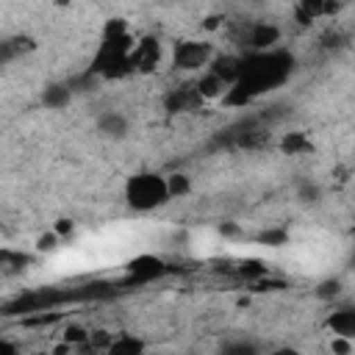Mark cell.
<instances>
[{
	"label": "cell",
	"mask_w": 355,
	"mask_h": 355,
	"mask_svg": "<svg viewBox=\"0 0 355 355\" xmlns=\"http://www.w3.org/2000/svg\"><path fill=\"white\" fill-rule=\"evenodd\" d=\"M0 47H3V64H8L14 55L31 53V50L36 47V42H33L31 36H25V33H22V36H14V39H6Z\"/></svg>",
	"instance_id": "12"
},
{
	"label": "cell",
	"mask_w": 355,
	"mask_h": 355,
	"mask_svg": "<svg viewBox=\"0 0 355 355\" xmlns=\"http://www.w3.org/2000/svg\"><path fill=\"white\" fill-rule=\"evenodd\" d=\"M319 194H322V191H319L316 183H302V186H300V200H302V202H316Z\"/></svg>",
	"instance_id": "23"
},
{
	"label": "cell",
	"mask_w": 355,
	"mask_h": 355,
	"mask_svg": "<svg viewBox=\"0 0 355 355\" xmlns=\"http://www.w3.org/2000/svg\"><path fill=\"white\" fill-rule=\"evenodd\" d=\"M208 69L216 72L227 86H233L241 78V72H244V58L241 55H233V53H216L214 61L208 64Z\"/></svg>",
	"instance_id": "7"
},
{
	"label": "cell",
	"mask_w": 355,
	"mask_h": 355,
	"mask_svg": "<svg viewBox=\"0 0 355 355\" xmlns=\"http://www.w3.org/2000/svg\"><path fill=\"white\" fill-rule=\"evenodd\" d=\"M277 147H280L283 155H305V153H313V141H311L302 130H288V133H283L280 141H277Z\"/></svg>",
	"instance_id": "11"
},
{
	"label": "cell",
	"mask_w": 355,
	"mask_h": 355,
	"mask_svg": "<svg viewBox=\"0 0 355 355\" xmlns=\"http://www.w3.org/2000/svg\"><path fill=\"white\" fill-rule=\"evenodd\" d=\"M225 352H255V347H252V344L239 341V344H227V347H225Z\"/></svg>",
	"instance_id": "27"
},
{
	"label": "cell",
	"mask_w": 355,
	"mask_h": 355,
	"mask_svg": "<svg viewBox=\"0 0 355 355\" xmlns=\"http://www.w3.org/2000/svg\"><path fill=\"white\" fill-rule=\"evenodd\" d=\"M69 97H72V92H69V86H64V83H53V86H47L44 94H42V100H44L47 108H64V105L69 103Z\"/></svg>",
	"instance_id": "13"
},
{
	"label": "cell",
	"mask_w": 355,
	"mask_h": 355,
	"mask_svg": "<svg viewBox=\"0 0 355 355\" xmlns=\"http://www.w3.org/2000/svg\"><path fill=\"white\" fill-rule=\"evenodd\" d=\"M53 230H55L58 236H69V233L75 230V222H72V219H55Z\"/></svg>",
	"instance_id": "26"
},
{
	"label": "cell",
	"mask_w": 355,
	"mask_h": 355,
	"mask_svg": "<svg viewBox=\"0 0 355 355\" xmlns=\"http://www.w3.org/2000/svg\"><path fill=\"white\" fill-rule=\"evenodd\" d=\"M169 200L172 197L166 189V178L158 172H136L125 183V202L133 211H155Z\"/></svg>",
	"instance_id": "2"
},
{
	"label": "cell",
	"mask_w": 355,
	"mask_h": 355,
	"mask_svg": "<svg viewBox=\"0 0 355 355\" xmlns=\"http://www.w3.org/2000/svg\"><path fill=\"white\" fill-rule=\"evenodd\" d=\"M133 47H136V39L130 33L122 39H103L89 69L105 80H122L133 72V61H130Z\"/></svg>",
	"instance_id": "1"
},
{
	"label": "cell",
	"mask_w": 355,
	"mask_h": 355,
	"mask_svg": "<svg viewBox=\"0 0 355 355\" xmlns=\"http://www.w3.org/2000/svg\"><path fill=\"white\" fill-rule=\"evenodd\" d=\"M97 130L108 139H125L128 133V116L119 111H103L97 116Z\"/></svg>",
	"instance_id": "10"
},
{
	"label": "cell",
	"mask_w": 355,
	"mask_h": 355,
	"mask_svg": "<svg viewBox=\"0 0 355 355\" xmlns=\"http://www.w3.org/2000/svg\"><path fill=\"white\" fill-rule=\"evenodd\" d=\"M128 33H130V28H128L125 17H111L103 22V39H122Z\"/></svg>",
	"instance_id": "17"
},
{
	"label": "cell",
	"mask_w": 355,
	"mask_h": 355,
	"mask_svg": "<svg viewBox=\"0 0 355 355\" xmlns=\"http://www.w3.org/2000/svg\"><path fill=\"white\" fill-rule=\"evenodd\" d=\"M319 300H336L338 294H341V280L338 277H327V280H322L319 286H316V291H313Z\"/></svg>",
	"instance_id": "19"
},
{
	"label": "cell",
	"mask_w": 355,
	"mask_h": 355,
	"mask_svg": "<svg viewBox=\"0 0 355 355\" xmlns=\"http://www.w3.org/2000/svg\"><path fill=\"white\" fill-rule=\"evenodd\" d=\"M89 336H92V330H86L83 324H67V327L61 330V338H64L67 344H72V347L89 344Z\"/></svg>",
	"instance_id": "18"
},
{
	"label": "cell",
	"mask_w": 355,
	"mask_h": 355,
	"mask_svg": "<svg viewBox=\"0 0 355 355\" xmlns=\"http://www.w3.org/2000/svg\"><path fill=\"white\" fill-rule=\"evenodd\" d=\"M55 6H58V8H64V6H69V0H55Z\"/></svg>",
	"instance_id": "29"
},
{
	"label": "cell",
	"mask_w": 355,
	"mask_h": 355,
	"mask_svg": "<svg viewBox=\"0 0 355 355\" xmlns=\"http://www.w3.org/2000/svg\"><path fill=\"white\" fill-rule=\"evenodd\" d=\"M338 3H344V0H338Z\"/></svg>",
	"instance_id": "32"
},
{
	"label": "cell",
	"mask_w": 355,
	"mask_h": 355,
	"mask_svg": "<svg viewBox=\"0 0 355 355\" xmlns=\"http://www.w3.org/2000/svg\"><path fill=\"white\" fill-rule=\"evenodd\" d=\"M130 61H133V72H153L161 64V42L155 36L139 39L130 53Z\"/></svg>",
	"instance_id": "5"
},
{
	"label": "cell",
	"mask_w": 355,
	"mask_h": 355,
	"mask_svg": "<svg viewBox=\"0 0 355 355\" xmlns=\"http://www.w3.org/2000/svg\"><path fill=\"white\" fill-rule=\"evenodd\" d=\"M216 50L211 42H200V39H186V42H178L175 44V53H172V61L178 69L183 72H194V69H208V64L214 61Z\"/></svg>",
	"instance_id": "3"
},
{
	"label": "cell",
	"mask_w": 355,
	"mask_h": 355,
	"mask_svg": "<svg viewBox=\"0 0 355 355\" xmlns=\"http://www.w3.org/2000/svg\"><path fill=\"white\" fill-rule=\"evenodd\" d=\"M166 261L161 255H153V252H141V255H133L128 261V272L136 283H147V280H155L161 275H166Z\"/></svg>",
	"instance_id": "4"
},
{
	"label": "cell",
	"mask_w": 355,
	"mask_h": 355,
	"mask_svg": "<svg viewBox=\"0 0 355 355\" xmlns=\"http://www.w3.org/2000/svg\"><path fill=\"white\" fill-rule=\"evenodd\" d=\"M166 189H169V197L172 200L189 197L191 194V178L186 172H172V175H166Z\"/></svg>",
	"instance_id": "14"
},
{
	"label": "cell",
	"mask_w": 355,
	"mask_h": 355,
	"mask_svg": "<svg viewBox=\"0 0 355 355\" xmlns=\"http://www.w3.org/2000/svg\"><path fill=\"white\" fill-rule=\"evenodd\" d=\"M258 241L266 244V247H283V244L288 241V233H286L283 227H269V230H263V233L258 236Z\"/></svg>",
	"instance_id": "20"
},
{
	"label": "cell",
	"mask_w": 355,
	"mask_h": 355,
	"mask_svg": "<svg viewBox=\"0 0 355 355\" xmlns=\"http://www.w3.org/2000/svg\"><path fill=\"white\" fill-rule=\"evenodd\" d=\"M219 233L222 236H239V227L233 222H225V225H219Z\"/></svg>",
	"instance_id": "28"
},
{
	"label": "cell",
	"mask_w": 355,
	"mask_h": 355,
	"mask_svg": "<svg viewBox=\"0 0 355 355\" xmlns=\"http://www.w3.org/2000/svg\"><path fill=\"white\" fill-rule=\"evenodd\" d=\"M194 89H197V94L202 97V100H222L225 97V92L230 89L216 72H211V69H205L197 80H194Z\"/></svg>",
	"instance_id": "9"
},
{
	"label": "cell",
	"mask_w": 355,
	"mask_h": 355,
	"mask_svg": "<svg viewBox=\"0 0 355 355\" xmlns=\"http://www.w3.org/2000/svg\"><path fill=\"white\" fill-rule=\"evenodd\" d=\"M239 275L247 277V280H261V277L269 275V266H266L263 261H258V258H244V261L239 263Z\"/></svg>",
	"instance_id": "16"
},
{
	"label": "cell",
	"mask_w": 355,
	"mask_h": 355,
	"mask_svg": "<svg viewBox=\"0 0 355 355\" xmlns=\"http://www.w3.org/2000/svg\"><path fill=\"white\" fill-rule=\"evenodd\" d=\"M222 22H225L222 14H208V17L202 19V31H216V28H222Z\"/></svg>",
	"instance_id": "25"
},
{
	"label": "cell",
	"mask_w": 355,
	"mask_h": 355,
	"mask_svg": "<svg viewBox=\"0 0 355 355\" xmlns=\"http://www.w3.org/2000/svg\"><path fill=\"white\" fill-rule=\"evenodd\" d=\"M330 349H333V352H341V355H347V352H352V338H347V336H333V341H330Z\"/></svg>",
	"instance_id": "24"
},
{
	"label": "cell",
	"mask_w": 355,
	"mask_h": 355,
	"mask_svg": "<svg viewBox=\"0 0 355 355\" xmlns=\"http://www.w3.org/2000/svg\"><path fill=\"white\" fill-rule=\"evenodd\" d=\"M352 266H355V247H352Z\"/></svg>",
	"instance_id": "30"
},
{
	"label": "cell",
	"mask_w": 355,
	"mask_h": 355,
	"mask_svg": "<svg viewBox=\"0 0 355 355\" xmlns=\"http://www.w3.org/2000/svg\"><path fill=\"white\" fill-rule=\"evenodd\" d=\"M144 349H147V344H144L141 338L128 336V333L116 336V338L111 341V347H108V352H128V355H136V352H144Z\"/></svg>",
	"instance_id": "15"
},
{
	"label": "cell",
	"mask_w": 355,
	"mask_h": 355,
	"mask_svg": "<svg viewBox=\"0 0 355 355\" xmlns=\"http://www.w3.org/2000/svg\"><path fill=\"white\" fill-rule=\"evenodd\" d=\"M324 3L327 0H297V8L302 14H308L311 19H319V17H324Z\"/></svg>",
	"instance_id": "21"
},
{
	"label": "cell",
	"mask_w": 355,
	"mask_h": 355,
	"mask_svg": "<svg viewBox=\"0 0 355 355\" xmlns=\"http://www.w3.org/2000/svg\"><path fill=\"white\" fill-rule=\"evenodd\" d=\"M352 236H355V227H352Z\"/></svg>",
	"instance_id": "31"
},
{
	"label": "cell",
	"mask_w": 355,
	"mask_h": 355,
	"mask_svg": "<svg viewBox=\"0 0 355 355\" xmlns=\"http://www.w3.org/2000/svg\"><path fill=\"white\" fill-rule=\"evenodd\" d=\"M324 324H327V330L333 336H347V338L355 341V308H336V311H330Z\"/></svg>",
	"instance_id": "8"
},
{
	"label": "cell",
	"mask_w": 355,
	"mask_h": 355,
	"mask_svg": "<svg viewBox=\"0 0 355 355\" xmlns=\"http://www.w3.org/2000/svg\"><path fill=\"white\" fill-rule=\"evenodd\" d=\"M280 39H283V31L275 22H252L250 25V33H247V44L255 53L275 50L280 44Z\"/></svg>",
	"instance_id": "6"
},
{
	"label": "cell",
	"mask_w": 355,
	"mask_h": 355,
	"mask_svg": "<svg viewBox=\"0 0 355 355\" xmlns=\"http://www.w3.org/2000/svg\"><path fill=\"white\" fill-rule=\"evenodd\" d=\"M58 239H61V236H58L55 230H50V233H42V236L36 239V250H39V252H53V250L58 247Z\"/></svg>",
	"instance_id": "22"
}]
</instances>
